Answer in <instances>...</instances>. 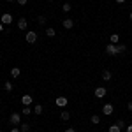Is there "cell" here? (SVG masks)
Returning a JSON list of instances; mask_svg holds the SVG:
<instances>
[{
    "mask_svg": "<svg viewBox=\"0 0 132 132\" xmlns=\"http://www.w3.org/2000/svg\"><path fill=\"white\" fill-rule=\"evenodd\" d=\"M0 23H2V25H11V23H12V16H11L9 12L2 14V18H0Z\"/></svg>",
    "mask_w": 132,
    "mask_h": 132,
    "instance_id": "1",
    "label": "cell"
},
{
    "mask_svg": "<svg viewBox=\"0 0 132 132\" xmlns=\"http://www.w3.org/2000/svg\"><path fill=\"white\" fill-rule=\"evenodd\" d=\"M9 122L12 123V125H20L21 123V118H20V113H12L9 118Z\"/></svg>",
    "mask_w": 132,
    "mask_h": 132,
    "instance_id": "2",
    "label": "cell"
},
{
    "mask_svg": "<svg viewBox=\"0 0 132 132\" xmlns=\"http://www.w3.org/2000/svg\"><path fill=\"white\" fill-rule=\"evenodd\" d=\"M106 53H108V55H116V53H118V50H116V44H111V42H109V44H108V46H106Z\"/></svg>",
    "mask_w": 132,
    "mask_h": 132,
    "instance_id": "3",
    "label": "cell"
},
{
    "mask_svg": "<svg viewBox=\"0 0 132 132\" xmlns=\"http://www.w3.org/2000/svg\"><path fill=\"white\" fill-rule=\"evenodd\" d=\"M67 97H56V101H55V104L58 106V108H65L67 106Z\"/></svg>",
    "mask_w": 132,
    "mask_h": 132,
    "instance_id": "4",
    "label": "cell"
},
{
    "mask_svg": "<svg viewBox=\"0 0 132 132\" xmlns=\"http://www.w3.org/2000/svg\"><path fill=\"white\" fill-rule=\"evenodd\" d=\"M25 39H27V42H30V44H34V42L37 41V34H35V32H28Z\"/></svg>",
    "mask_w": 132,
    "mask_h": 132,
    "instance_id": "5",
    "label": "cell"
},
{
    "mask_svg": "<svg viewBox=\"0 0 132 132\" xmlns=\"http://www.w3.org/2000/svg\"><path fill=\"white\" fill-rule=\"evenodd\" d=\"M62 27H63V28H67V30H71L72 27H74V21L67 18V20H63V21H62Z\"/></svg>",
    "mask_w": 132,
    "mask_h": 132,
    "instance_id": "6",
    "label": "cell"
},
{
    "mask_svg": "<svg viewBox=\"0 0 132 132\" xmlns=\"http://www.w3.org/2000/svg\"><path fill=\"white\" fill-rule=\"evenodd\" d=\"M104 95H106V88H104V86H99V88L95 90V97H97V99H102Z\"/></svg>",
    "mask_w": 132,
    "mask_h": 132,
    "instance_id": "7",
    "label": "cell"
},
{
    "mask_svg": "<svg viewBox=\"0 0 132 132\" xmlns=\"http://www.w3.org/2000/svg\"><path fill=\"white\" fill-rule=\"evenodd\" d=\"M32 101H34V99H32V95H23V97H21V102H23V106H30Z\"/></svg>",
    "mask_w": 132,
    "mask_h": 132,
    "instance_id": "8",
    "label": "cell"
},
{
    "mask_svg": "<svg viewBox=\"0 0 132 132\" xmlns=\"http://www.w3.org/2000/svg\"><path fill=\"white\" fill-rule=\"evenodd\" d=\"M102 113H104V114H113V104H104Z\"/></svg>",
    "mask_w": 132,
    "mask_h": 132,
    "instance_id": "9",
    "label": "cell"
},
{
    "mask_svg": "<svg viewBox=\"0 0 132 132\" xmlns=\"http://www.w3.org/2000/svg\"><path fill=\"white\" fill-rule=\"evenodd\" d=\"M18 28H20V30H25V28H27V20H25V18H20V21H18Z\"/></svg>",
    "mask_w": 132,
    "mask_h": 132,
    "instance_id": "10",
    "label": "cell"
},
{
    "mask_svg": "<svg viewBox=\"0 0 132 132\" xmlns=\"http://www.w3.org/2000/svg\"><path fill=\"white\" fill-rule=\"evenodd\" d=\"M20 67H12V69H11V76H12V78H18V76H20Z\"/></svg>",
    "mask_w": 132,
    "mask_h": 132,
    "instance_id": "11",
    "label": "cell"
},
{
    "mask_svg": "<svg viewBox=\"0 0 132 132\" xmlns=\"http://www.w3.org/2000/svg\"><path fill=\"white\" fill-rule=\"evenodd\" d=\"M60 118L63 120V122H67V120L71 118V113H69V111H62L60 113Z\"/></svg>",
    "mask_w": 132,
    "mask_h": 132,
    "instance_id": "12",
    "label": "cell"
},
{
    "mask_svg": "<svg viewBox=\"0 0 132 132\" xmlns=\"http://www.w3.org/2000/svg\"><path fill=\"white\" fill-rule=\"evenodd\" d=\"M118 41H120V37H118V34H113L111 37H109V42H111V44H118Z\"/></svg>",
    "mask_w": 132,
    "mask_h": 132,
    "instance_id": "13",
    "label": "cell"
},
{
    "mask_svg": "<svg viewBox=\"0 0 132 132\" xmlns=\"http://www.w3.org/2000/svg\"><path fill=\"white\" fill-rule=\"evenodd\" d=\"M102 79H104V81H109V79H111V72L109 71H102Z\"/></svg>",
    "mask_w": 132,
    "mask_h": 132,
    "instance_id": "14",
    "label": "cell"
},
{
    "mask_svg": "<svg viewBox=\"0 0 132 132\" xmlns=\"http://www.w3.org/2000/svg\"><path fill=\"white\" fill-rule=\"evenodd\" d=\"M55 34H56V32H55V28H51V27H48V28H46V35H48V37H55Z\"/></svg>",
    "mask_w": 132,
    "mask_h": 132,
    "instance_id": "15",
    "label": "cell"
},
{
    "mask_svg": "<svg viewBox=\"0 0 132 132\" xmlns=\"http://www.w3.org/2000/svg\"><path fill=\"white\" fill-rule=\"evenodd\" d=\"M34 113H35V114H41L42 113V106L41 104H35V106H34Z\"/></svg>",
    "mask_w": 132,
    "mask_h": 132,
    "instance_id": "16",
    "label": "cell"
},
{
    "mask_svg": "<svg viewBox=\"0 0 132 132\" xmlns=\"http://www.w3.org/2000/svg\"><path fill=\"white\" fill-rule=\"evenodd\" d=\"M92 123H93V125L101 123V116H99V114H93V116H92Z\"/></svg>",
    "mask_w": 132,
    "mask_h": 132,
    "instance_id": "17",
    "label": "cell"
},
{
    "mask_svg": "<svg viewBox=\"0 0 132 132\" xmlns=\"http://www.w3.org/2000/svg\"><path fill=\"white\" fill-rule=\"evenodd\" d=\"M4 88H5V92H11V90H12V83L5 81V83H4Z\"/></svg>",
    "mask_w": 132,
    "mask_h": 132,
    "instance_id": "18",
    "label": "cell"
},
{
    "mask_svg": "<svg viewBox=\"0 0 132 132\" xmlns=\"http://www.w3.org/2000/svg\"><path fill=\"white\" fill-rule=\"evenodd\" d=\"M20 129H21V132H28L30 130V125H28V123H21Z\"/></svg>",
    "mask_w": 132,
    "mask_h": 132,
    "instance_id": "19",
    "label": "cell"
},
{
    "mask_svg": "<svg viewBox=\"0 0 132 132\" xmlns=\"http://www.w3.org/2000/svg\"><path fill=\"white\" fill-rule=\"evenodd\" d=\"M122 130V129H120V127H118V125H116V123H114V125H111V127H109V132H120Z\"/></svg>",
    "mask_w": 132,
    "mask_h": 132,
    "instance_id": "20",
    "label": "cell"
},
{
    "mask_svg": "<svg viewBox=\"0 0 132 132\" xmlns=\"http://www.w3.org/2000/svg\"><path fill=\"white\" fill-rule=\"evenodd\" d=\"M116 50H118V53H123V51L127 50V46H125V44H118V46H116Z\"/></svg>",
    "mask_w": 132,
    "mask_h": 132,
    "instance_id": "21",
    "label": "cell"
},
{
    "mask_svg": "<svg viewBox=\"0 0 132 132\" xmlns=\"http://www.w3.org/2000/svg\"><path fill=\"white\" fill-rule=\"evenodd\" d=\"M30 113H32L30 106H25V108H23V114H30Z\"/></svg>",
    "mask_w": 132,
    "mask_h": 132,
    "instance_id": "22",
    "label": "cell"
},
{
    "mask_svg": "<svg viewBox=\"0 0 132 132\" xmlns=\"http://www.w3.org/2000/svg\"><path fill=\"white\" fill-rule=\"evenodd\" d=\"M62 9H63V12H69V11H71V4H63Z\"/></svg>",
    "mask_w": 132,
    "mask_h": 132,
    "instance_id": "23",
    "label": "cell"
},
{
    "mask_svg": "<svg viewBox=\"0 0 132 132\" xmlns=\"http://www.w3.org/2000/svg\"><path fill=\"white\" fill-rule=\"evenodd\" d=\"M37 21H39L41 25H44V23H46V16H39V18H37Z\"/></svg>",
    "mask_w": 132,
    "mask_h": 132,
    "instance_id": "24",
    "label": "cell"
},
{
    "mask_svg": "<svg viewBox=\"0 0 132 132\" xmlns=\"http://www.w3.org/2000/svg\"><path fill=\"white\" fill-rule=\"evenodd\" d=\"M16 2H18L20 5H27V2H28V0H16Z\"/></svg>",
    "mask_w": 132,
    "mask_h": 132,
    "instance_id": "25",
    "label": "cell"
},
{
    "mask_svg": "<svg viewBox=\"0 0 132 132\" xmlns=\"http://www.w3.org/2000/svg\"><path fill=\"white\" fill-rule=\"evenodd\" d=\"M127 109H129V111H132V101L129 102V104H127Z\"/></svg>",
    "mask_w": 132,
    "mask_h": 132,
    "instance_id": "26",
    "label": "cell"
},
{
    "mask_svg": "<svg viewBox=\"0 0 132 132\" xmlns=\"http://www.w3.org/2000/svg\"><path fill=\"white\" fill-rule=\"evenodd\" d=\"M11 132H20V129H18V127H14V129H12Z\"/></svg>",
    "mask_w": 132,
    "mask_h": 132,
    "instance_id": "27",
    "label": "cell"
},
{
    "mask_svg": "<svg viewBox=\"0 0 132 132\" xmlns=\"http://www.w3.org/2000/svg\"><path fill=\"white\" fill-rule=\"evenodd\" d=\"M127 132H132V125H129V127H127Z\"/></svg>",
    "mask_w": 132,
    "mask_h": 132,
    "instance_id": "28",
    "label": "cell"
},
{
    "mask_svg": "<svg viewBox=\"0 0 132 132\" xmlns=\"http://www.w3.org/2000/svg\"><path fill=\"white\" fill-rule=\"evenodd\" d=\"M65 132H76V129H67Z\"/></svg>",
    "mask_w": 132,
    "mask_h": 132,
    "instance_id": "29",
    "label": "cell"
},
{
    "mask_svg": "<svg viewBox=\"0 0 132 132\" xmlns=\"http://www.w3.org/2000/svg\"><path fill=\"white\" fill-rule=\"evenodd\" d=\"M2 30H4V25H2V23H0V32H2Z\"/></svg>",
    "mask_w": 132,
    "mask_h": 132,
    "instance_id": "30",
    "label": "cell"
},
{
    "mask_svg": "<svg viewBox=\"0 0 132 132\" xmlns=\"http://www.w3.org/2000/svg\"><path fill=\"white\" fill-rule=\"evenodd\" d=\"M116 2H118V4H123V2H125V0H116Z\"/></svg>",
    "mask_w": 132,
    "mask_h": 132,
    "instance_id": "31",
    "label": "cell"
},
{
    "mask_svg": "<svg viewBox=\"0 0 132 132\" xmlns=\"http://www.w3.org/2000/svg\"><path fill=\"white\" fill-rule=\"evenodd\" d=\"M7 2H14V0H7Z\"/></svg>",
    "mask_w": 132,
    "mask_h": 132,
    "instance_id": "32",
    "label": "cell"
},
{
    "mask_svg": "<svg viewBox=\"0 0 132 132\" xmlns=\"http://www.w3.org/2000/svg\"><path fill=\"white\" fill-rule=\"evenodd\" d=\"M130 20H132V12H130Z\"/></svg>",
    "mask_w": 132,
    "mask_h": 132,
    "instance_id": "33",
    "label": "cell"
},
{
    "mask_svg": "<svg viewBox=\"0 0 132 132\" xmlns=\"http://www.w3.org/2000/svg\"><path fill=\"white\" fill-rule=\"evenodd\" d=\"M48 2H53V0H48Z\"/></svg>",
    "mask_w": 132,
    "mask_h": 132,
    "instance_id": "34",
    "label": "cell"
}]
</instances>
